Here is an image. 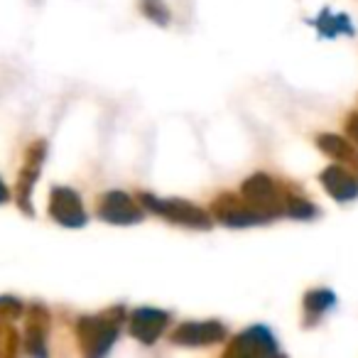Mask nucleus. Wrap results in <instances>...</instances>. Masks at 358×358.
<instances>
[{
	"label": "nucleus",
	"instance_id": "f257e3e1",
	"mask_svg": "<svg viewBox=\"0 0 358 358\" xmlns=\"http://www.w3.org/2000/svg\"><path fill=\"white\" fill-rule=\"evenodd\" d=\"M138 201H140V206L164 216V219H169L172 224L187 226V229H199V231L211 229L209 214L185 199H157V196H152V194H138Z\"/></svg>",
	"mask_w": 358,
	"mask_h": 358
},
{
	"label": "nucleus",
	"instance_id": "f03ea898",
	"mask_svg": "<svg viewBox=\"0 0 358 358\" xmlns=\"http://www.w3.org/2000/svg\"><path fill=\"white\" fill-rule=\"evenodd\" d=\"M243 199L248 204H253L255 209L265 211L270 219H278V216L285 214V201L287 196L280 192L278 182L268 174H253L243 182V189H241Z\"/></svg>",
	"mask_w": 358,
	"mask_h": 358
},
{
	"label": "nucleus",
	"instance_id": "7ed1b4c3",
	"mask_svg": "<svg viewBox=\"0 0 358 358\" xmlns=\"http://www.w3.org/2000/svg\"><path fill=\"white\" fill-rule=\"evenodd\" d=\"M118 324L120 319L108 317H81L76 324L81 346L89 356H103L110 346H113L115 336H118Z\"/></svg>",
	"mask_w": 358,
	"mask_h": 358
},
{
	"label": "nucleus",
	"instance_id": "20e7f679",
	"mask_svg": "<svg viewBox=\"0 0 358 358\" xmlns=\"http://www.w3.org/2000/svg\"><path fill=\"white\" fill-rule=\"evenodd\" d=\"M214 214L221 224L226 226H236V229H245V226H260V224H268L270 219L265 211L255 209L253 204L248 201H241L234 199V196H219L214 204Z\"/></svg>",
	"mask_w": 358,
	"mask_h": 358
},
{
	"label": "nucleus",
	"instance_id": "39448f33",
	"mask_svg": "<svg viewBox=\"0 0 358 358\" xmlns=\"http://www.w3.org/2000/svg\"><path fill=\"white\" fill-rule=\"evenodd\" d=\"M50 216L66 229H81L86 224V211L81 196L69 187H55L50 199Z\"/></svg>",
	"mask_w": 358,
	"mask_h": 358
},
{
	"label": "nucleus",
	"instance_id": "423d86ee",
	"mask_svg": "<svg viewBox=\"0 0 358 358\" xmlns=\"http://www.w3.org/2000/svg\"><path fill=\"white\" fill-rule=\"evenodd\" d=\"M99 216L106 224L130 226L143 221V209L140 201H133L125 192H108L99 204Z\"/></svg>",
	"mask_w": 358,
	"mask_h": 358
},
{
	"label": "nucleus",
	"instance_id": "0eeeda50",
	"mask_svg": "<svg viewBox=\"0 0 358 358\" xmlns=\"http://www.w3.org/2000/svg\"><path fill=\"white\" fill-rule=\"evenodd\" d=\"M229 336L224 324L219 322H185L172 334V341L179 346H209Z\"/></svg>",
	"mask_w": 358,
	"mask_h": 358
},
{
	"label": "nucleus",
	"instance_id": "6e6552de",
	"mask_svg": "<svg viewBox=\"0 0 358 358\" xmlns=\"http://www.w3.org/2000/svg\"><path fill=\"white\" fill-rule=\"evenodd\" d=\"M258 353H278V341L265 327L245 329L229 346V356H258Z\"/></svg>",
	"mask_w": 358,
	"mask_h": 358
},
{
	"label": "nucleus",
	"instance_id": "1a4fd4ad",
	"mask_svg": "<svg viewBox=\"0 0 358 358\" xmlns=\"http://www.w3.org/2000/svg\"><path fill=\"white\" fill-rule=\"evenodd\" d=\"M319 179H322V185H324V189L329 192V196H334V199L341 201V204L353 201L358 196V177L348 172L346 167H341V164H329V167L319 174Z\"/></svg>",
	"mask_w": 358,
	"mask_h": 358
},
{
	"label": "nucleus",
	"instance_id": "9d476101",
	"mask_svg": "<svg viewBox=\"0 0 358 358\" xmlns=\"http://www.w3.org/2000/svg\"><path fill=\"white\" fill-rule=\"evenodd\" d=\"M167 322H169V314L162 312V309H152V307L135 309L133 317H130V334L143 343H155L159 338V334L164 331Z\"/></svg>",
	"mask_w": 358,
	"mask_h": 358
},
{
	"label": "nucleus",
	"instance_id": "9b49d317",
	"mask_svg": "<svg viewBox=\"0 0 358 358\" xmlns=\"http://www.w3.org/2000/svg\"><path fill=\"white\" fill-rule=\"evenodd\" d=\"M42 157H45V145L42 143L32 145L27 164L22 167L20 179H17V199H20V204L25 206V211H30V192H32V185H35L37 174H40Z\"/></svg>",
	"mask_w": 358,
	"mask_h": 358
},
{
	"label": "nucleus",
	"instance_id": "f8f14e48",
	"mask_svg": "<svg viewBox=\"0 0 358 358\" xmlns=\"http://www.w3.org/2000/svg\"><path fill=\"white\" fill-rule=\"evenodd\" d=\"M317 145H319V150H324V152L329 155V157H334L336 162H346L348 167L358 174V152L348 140H343L341 135L324 133L317 138Z\"/></svg>",
	"mask_w": 358,
	"mask_h": 358
},
{
	"label": "nucleus",
	"instance_id": "ddd939ff",
	"mask_svg": "<svg viewBox=\"0 0 358 358\" xmlns=\"http://www.w3.org/2000/svg\"><path fill=\"white\" fill-rule=\"evenodd\" d=\"M336 304V294L331 289H312L304 294V312L309 319H319Z\"/></svg>",
	"mask_w": 358,
	"mask_h": 358
},
{
	"label": "nucleus",
	"instance_id": "4468645a",
	"mask_svg": "<svg viewBox=\"0 0 358 358\" xmlns=\"http://www.w3.org/2000/svg\"><path fill=\"white\" fill-rule=\"evenodd\" d=\"M317 30L324 37H336V35H353V25L346 15H331L329 10H324L317 20Z\"/></svg>",
	"mask_w": 358,
	"mask_h": 358
},
{
	"label": "nucleus",
	"instance_id": "2eb2a0df",
	"mask_svg": "<svg viewBox=\"0 0 358 358\" xmlns=\"http://www.w3.org/2000/svg\"><path fill=\"white\" fill-rule=\"evenodd\" d=\"M285 214L292 216V219H312V216H317V206L309 204L307 199H299V196H287V201H285Z\"/></svg>",
	"mask_w": 358,
	"mask_h": 358
},
{
	"label": "nucleus",
	"instance_id": "dca6fc26",
	"mask_svg": "<svg viewBox=\"0 0 358 358\" xmlns=\"http://www.w3.org/2000/svg\"><path fill=\"white\" fill-rule=\"evenodd\" d=\"M140 10L157 25H167L169 22V10L162 0H140Z\"/></svg>",
	"mask_w": 358,
	"mask_h": 358
},
{
	"label": "nucleus",
	"instance_id": "f3484780",
	"mask_svg": "<svg viewBox=\"0 0 358 358\" xmlns=\"http://www.w3.org/2000/svg\"><path fill=\"white\" fill-rule=\"evenodd\" d=\"M346 133H348V138H351L353 143L358 145V113L348 115V120H346Z\"/></svg>",
	"mask_w": 358,
	"mask_h": 358
},
{
	"label": "nucleus",
	"instance_id": "a211bd4d",
	"mask_svg": "<svg viewBox=\"0 0 358 358\" xmlns=\"http://www.w3.org/2000/svg\"><path fill=\"white\" fill-rule=\"evenodd\" d=\"M8 196H10V192H8V187L3 185V179H0V204H6Z\"/></svg>",
	"mask_w": 358,
	"mask_h": 358
}]
</instances>
